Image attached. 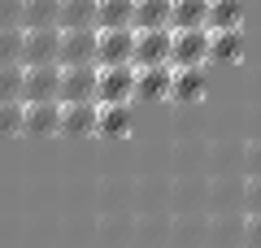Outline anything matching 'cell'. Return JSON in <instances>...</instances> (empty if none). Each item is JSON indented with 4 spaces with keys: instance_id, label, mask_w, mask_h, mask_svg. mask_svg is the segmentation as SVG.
Masks as SVG:
<instances>
[{
    "instance_id": "6da1fadb",
    "label": "cell",
    "mask_w": 261,
    "mask_h": 248,
    "mask_svg": "<svg viewBox=\"0 0 261 248\" xmlns=\"http://www.w3.org/2000/svg\"><path fill=\"white\" fill-rule=\"evenodd\" d=\"M244 239H248V248H261V213H252L248 227H244Z\"/></svg>"
},
{
    "instance_id": "7a4b0ae2",
    "label": "cell",
    "mask_w": 261,
    "mask_h": 248,
    "mask_svg": "<svg viewBox=\"0 0 261 248\" xmlns=\"http://www.w3.org/2000/svg\"><path fill=\"white\" fill-rule=\"evenodd\" d=\"M248 209H252V213H261V175L248 183Z\"/></svg>"
}]
</instances>
